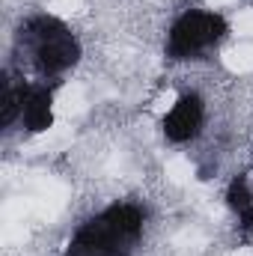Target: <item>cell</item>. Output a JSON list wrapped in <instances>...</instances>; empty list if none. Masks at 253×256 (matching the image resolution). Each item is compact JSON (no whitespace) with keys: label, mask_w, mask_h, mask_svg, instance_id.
Here are the masks:
<instances>
[{"label":"cell","mask_w":253,"mask_h":256,"mask_svg":"<svg viewBox=\"0 0 253 256\" xmlns=\"http://www.w3.org/2000/svg\"><path fill=\"white\" fill-rule=\"evenodd\" d=\"M206 122V104L196 92H185L179 96L167 110H164V120H161V128H164V137L170 143H188L200 134V128Z\"/></svg>","instance_id":"cell-3"},{"label":"cell","mask_w":253,"mask_h":256,"mask_svg":"<svg viewBox=\"0 0 253 256\" xmlns=\"http://www.w3.org/2000/svg\"><path fill=\"white\" fill-rule=\"evenodd\" d=\"M27 39L33 42V54H36V66L45 74H60L66 68L78 63L80 57V45L78 39L66 30L57 18H33L27 24Z\"/></svg>","instance_id":"cell-2"},{"label":"cell","mask_w":253,"mask_h":256,"mask_svg":"<svg viewBox=\"0 0 253 256\" xmlns=\"http://www.w3.org/2000/svg\"><path fill=\"white\" fill-rule=\"evenodd\" d=\"M21 126L30 134H45L54 128V92L51 90H30L21 110Z\"/></svg>","instance_id":"cell-4"},{"label":"cell","mask_w":253,"mask_h":256,"mask_svg":"<svg viewBox=\"0 0 253 256\" xmlns=\"http://www.w3.org/2000/svg\"><path fill=\"white\" fill-rule=\"evenodd\" d=\"M226 33V21L214 9H194L173 21L167 36V54L173 60H190L206 48L218 45Z\"/></svg>","instance_id":"cell-1"}]
</instances>
